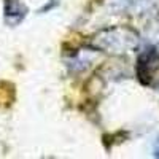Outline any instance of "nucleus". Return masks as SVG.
<instances>
[{
  "label": "nucleus",
  "instance_id": "obj_1",
  "mask_svg": "<svg viewBox=\"0 0 159 159\" xmlns=\"http://www.w3.org/2000/svg\"><path fill=\"white\" fill-rule=\"evenodd\" d=\"M154 151H156V156H159V139H157V142H156V148H154Z\"/></svg>",
  "mask_w": 159,
  "mask_h": 159
}]
</instances>
